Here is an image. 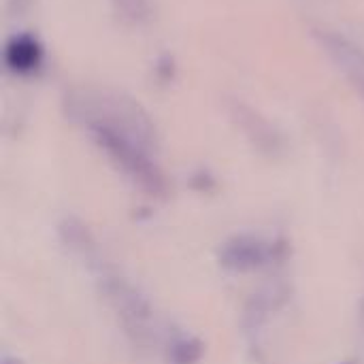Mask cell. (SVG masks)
<instances>
[{
    "mask_svg": "<svg viewBox=\"0 0 364 364\" xmlns=\"http://www.w3.org/2000/svg\"><path fill=\"white\" fill-rule=\"evenodd\" d=\"M92 139L98 143V147L143 190L151 194H160L164 190V177L156 162L149 156V145L143 143L141 139L113 130V128H102V126H92L87 128Z\"/></svg>",
    "mask_w": 364,
    "mask_h": 364,
    "instance_id": "cell-1",
    "label": "cell"
},
{
    "mask_svg": "<svg viewBox=\"0 0 364 364\" xmlns=\"http://www.w3.org/2000/svg\"><path fill=\"white\" fill-rule=\"evenodd\" d=\"M232 117L237 119V124L260 145V147H267V149H275L279 145V136L277 132L273 130V126L260 115L256 113L252 107L243 105V102H235L232 109H230Z\"/></svg>",
    "mask_w": 364,
    "mask_h": 364,
    "instance_id": "cell-3",
    "label": "cell"
},
{
    "mask_svg": "<svg viewBox=\"0 0 364 364\" xmlns=\"http://www.w3.org/2000/svg\"><path fill=\"white\" fill-rule=\"evenodd\" d=\"M222 260L226 267H230L235 271H252L267 260V252L258 241L241 237L224 247Z\"/></svg>",
    "mask_w": 364,
    "mask_h": 364,
    "instance_id": "cell-4",
    "label": "cell"
},
{
    "mask_svg": "<svg viewBox=\"0 0 364 364\" xmlns=\"http://www.w3.org/2000/svg\"><path fill=\"white\" fill-rule=\"evenodd\" d=\"M6 62L15 73H32L41 64V47L32 36H15L6 49Z\"/></svg>",
    "mask_w": 364,
    "mask_h": 364,
    "instance_id": "cell-5",
    "label": "cell"
},
{
    "mask_svg": "<svg viewBox=\"0 0 364 364\" xmlns=\"http://www.w3.org/2000/svg\"><path fill=\"white\" fill-rule=\"evenodd\" d=\"M200 354H203V348L198 341L194 339H183V341H177L171 350V360L175 364H194L200 360Z\"/></svg>",
    "mask_w": 364,
    "mask_h": 364,
    "instance_id": "cell-7",
    "label": "cell"
},
{
    "mask_svg": "<svg viewBox=\"0 0 364 364\" xmlns=\"http://www.w3.org/2000/svg\"><path fill=\"white\" fill-rule=\"evenodd\" d=\"M115 11L130 23L139 26L145 23L151 15V4L149 0H111Z\"/></svg>",
    "mask_w": 364,
    "mask_h": 364,
    "instance_id": "cell-6",
    "label": "cell"
},
{
    "mask_svg": "<svg viewBox=\"0 0 364 364\" xmlns=\"http://www.w3.org/2000/svg\"><path fill=\"white\" fill-rule=\"evenodd\" d=\"M318 41L341 73L360 90L364 96V49L335 32H318Z\"/></svg>",
    "mask_w": 364,
    "mask_h": 364,
    "instance_id": "cell-2",
    "label": "cell"
}]
</instances>
